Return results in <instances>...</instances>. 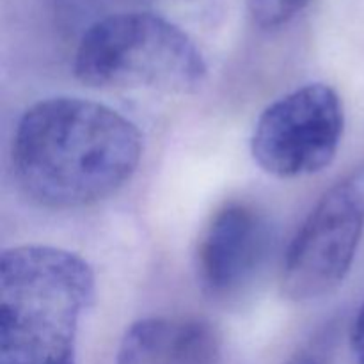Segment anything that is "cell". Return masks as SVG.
I'll list each match as a JSON object with an SVG mask.
<instances>
[{
  "label": "cell",
  "mask_w": 364,
  "mask_h": 364,
  "mask_svg": "<svg viewBox=\"0 0 364 364\" xmlns=\"http://www.w3.org/2000/svg\"><path fill=\"white\" fill-rule=\"evenodd\" d=\"M142 137L117 110L75 96L25 110L13 139V173L36 205L84 208L124 187L137 171Z\"/></svg>",
  "instance_id": "6da1fadb"
},
{
  "label": "cell",
  "mask_w": 364,
  "mask_h": 364,
  "mask_svg": "<svg viewBox=\"0 0 364 364\" xmlns=\"http://www.w3.org/2000/svg\"><path fill=\"white\" fill-rule=\"evenodd\" d=\"M95 272L75 252L18 245L0 259V364H77Z\"/></svg>",
  "instance_id": "7a4b0ae2"
},
{
  "label": "cell",
  "mask_w": 364,
  "mask_h": 364,
  "mask_svg": "<svg viewBox=\"0 0 364 364\" xmlns=\"http://www.w3.org/2000/svg\"><path fill=\"white\" fill-rule=\"evenodd\" d=\"M75 77L95 89H153L194 95L208 78L201 50L166 18L117 13L91 25L78 43Z\"/></svg>",
  "instance_id": "3957f363"
},
{
  "label": "cell",
  "mask_w": 364,
  "mask_h": 364,
  "mask_svg": "<svg viewBox=\"0 0 364 364\" xmlns=\"http://www.w3.org/2000/svg\"><path fill=\"white\" fill-rule=\"evenodd\" d=\"M345 128L343 103L331 85L308 84L267 107L251 137L255 162L283 180L331 166Z\"/></svg>",
  "instance_id": "277c9868"
},
{
  "label": "cell",
  "mask_w": 364,
  "mask_h": 364,
  "mask_svg": "<svg viewBox=\"0 0 364 364\" xmlns=\"http://www.w3.org/2000/svg\"><path fill=\"white\" fill-rule=\"evenodd\" d=\"M364 231V185L355 174L334 185L291 240L281 288L290 301L309 302L343 284Z\"/></svg>",
  "instance_id": "5b68a950"
},
{
  "label": "cell",
  "mask_w": 364,
  "mask_h": 364,
  "mask_svg": "<svg viewBox=\"0 0 364 364\" xmlns=\"http://www.w3.org/2000/svg\"><path fill=\"white\" fill-rule=\"evenodd\" d=\"M265 215L245 203H230L212 217L196 252L198 283L206 297L228 302L245 294L270 252Z\"/></svg>",
  "instance_id": "8992f818"
},
{
  "label": "cell",
  "mask_w": 364,
  "mask_h": 364,
  "mask_svg": "<svg viewBox=\"0 0 364 364\" xmlns=\"http://www.w3.org/2000/svg\"><path fill=\"white\" fill-rule=\"evenodd\" d=\"M220 341L208 322L149 316L132 323L116 364H217Z\"/></svg>",
  "instance_id": "52a82bcc"
},
{
  "label": "cell",
  "mask_w": 364,
  "mask_h": 364,
  "mask_svg": "<svg viewBox=\"0 0 364 364\" xmlns=\"http://www.w3.org/2000/svg\"><path fill=\"white\" fill-rule=\"evenodd\" d=\"M309 4V0H249V13L259 28L283 27L297 16Z\"/></svg>",
  "instance_id": "ba28073f"
},
{
  "label": "cell",
  "mask_w": 364,
  "mask_h": 364,
  "mask_svg": "<svg viewBox=\"0 0 364 364\" xmlns=\"http://www.w3.org/2000/svg\"><path fill=\"white\" fill-rule=\"evenodd\" d=\"M350 350L355 363L364 364V304L359 309L350 331Z\"/></svg>",
  "instance_id": "9c48e42d"
},
{
  "label": "cell",
  "mask_w": 364,
  "mask_h": 364,
  "mask_svg": "<svg viewBox=\"0 0 364 364\" xmlns=\"http://www.w3.org/2000/svg\"><path fill=\"white\" fill-rule=\"evenodd\" d=\"M287 364H327V359L322 352L308 348V350L297 352Z\"/></svg>",
  "instance_id": "30bf717a"
}]
</instances>
